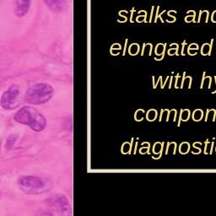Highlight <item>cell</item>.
I'll use <instances>...</instances> for the list:
<instances>
[{"mask_svg":"<svg viewBox=\"0 0 216 216\" xmlns=\"http://www.w3.org/2000/svg\"><path fill=\"white\" fill-rule=\"evenodd\" d=\"M15 120L19 123L27 125L36 132L42 131L47 125L44 116L32 106H24L15 113Z\"/></svg>","mask_w":216,"mask_h":216,"instance_id":"obj_1","label":"cell"},{"mask_svg":"<svg viewBox=\"0 0 216 216\" xmlns=\"http://www.w3.org/2000/svg\"><path fill=\"white\" fill-rule=\"evenodd\" d=\"M18 186L25 193L36 195L48 192L51 185L48 179L43 177L24 176L19 178Z\"/></svg>","mask_w":216,"mask_h":216,"instance_id":"obj_2","label":"cell"},{"mask_svg":"<svg viewBox=\"0 0 216 216\" xmlns=\"http://www.w3.org/2000/svg\"><path fill=\"white\" fill-rule=\"evenodd\" d=\"M54 90L50 84L46 83L35 84L30 88L26 94V101L32 105H41L47 103L52 97Z\"/></svg>","mask_w":216,"mask_h":216,"instance_id":"obj_3","label":"cell"},{"mask_svg":"<svg viewBox=\"0 0 216 216\" xmlns=\"http://www.w3.org/2000/svg\"><path fill=\"white\" fill-rule=\"evenodd\" d=\"M19 89L16 85H12L4 92L1 97V106L6 110H14L20 103Z\"/></svg>","mask_w":216,"mask_h":216,"instance_id":"obj_4","label":"cell"},{"mask_svg":"<svg viewBox=\"0 0 216 216\" xmlns=\"http://www.w3.org/2000/svg\"><path fill=\"white\" fill-rule=\"evenodd\" d=\"M47 204L57 212H62L68 209L69 202L63 196H55L48 199Z\"/></svg>","mask_w":216,"mask_h":216,"instance_id":"obj_5","label":"cell"},{"mask_svg":"<svg viewBox=\"0 0 216 216\" xmlns=\"http://www.w3.org/2000/svg\"><path fill=\"white\" fill-rule=\"evenodd\" d=\"M31 0H15V12L18 17H23L28 13Z\"/></svg>","mask_w":216,"mask_h":216,"instance_id":"obj_6","label":"cell"},{"mask_svg":"<svg viewBox=\"0 0 216 216\" xmlns=\"http://www.w3.org/2000/svg\"><path fill=\"white\" fill-rule=\"evenodd\" d=\"M66 0H43L46 5L51 11L58 13L62 10Z\"/></svg>","mask_w":216,"mask_h":216,"instance_id":"obj_7","label":"cell"},{"mask_svg":"<svg viewBox=\"0 0 216 216\" xmlns=\"http://www.w3.org/2000/svg\"><path fill=\"white\" fill-rule=\"evenodd\" d=\"M191 117V112L189 109H181V113H180L179 121L177 123V126L180 127L181 125V121L182 122H187L189 120V118Z\"/></svg>","mask_w":216,"mask_h":216,"instance_id":"obj_8","label":"cell"},{"mask_svg":"<svg viewBox=\"0 0 216 216\" xmlns=\"http://www.w3.org/2000/svg\"><path fill=\"white\" fill-rule=\"evenodd\" d=\"M213 43H214V39H211L210 41V44L208 43H204V44L202 46L201 48V54L203 56H210L211 55V52H212V47Z\"/></svg>","mask_w":216,"mask_h":216,"instance_id":"obj_9","label":"cell"},{"mask_svg":"<svg viewBox=\"0 0 216 216\" xmlns=\"http://www.w3.org/2000/svg\"><path fill=\"white\" fill-rule=\"evenodd\" d=\"M133 140L134 139L132 138L131 139V142L128 143V142H125L122 143V153L123 154H132V149H133Z\"/></svg>","mask_w":216,"mask_h":216,"instance_id":"obj_10","label":"cell"},{"mask_svg":"<svg viewBox=\"0 0 216 216\" xmlns=\"http://www.w3.org/2000/svg\"><path fill=\"white\" fill-rule=\"evenodd\" d=\"M18 139V135L17 134H12L7 139L6 143H5V148L7 150H10L12 147L14 146V144L16 142V140Z\"/></svg>","mask_w":216,"mask_h":216,"instance_id":"obj_11","label":"cell"},{"mask_svg":"<svg viewBox=\"0 0 216 216\" xmlns=\"http://www.w3.org/2000/svg\"><path fill=\"white\" fill-rule=\"evenodd\" d=\"M140 51V47L138 43H133L128 48V53L131 56H135Z\"/></svg>","mask_w":216,"mask_h":216,"instance_id":"obj_12","label":"cell"},{"mask_svg":"<svg viewBox=\"0 0 216 216\" xmlns=\"http://www.w3.org/2000/svg\"><path fill=\"white\" fill-rule=\"evenodd\" d=\"M192 117H193V120L195 122L201 121L203 117H204V112L201 109H196L193 112Z\"/></svg>","mask_w":216,"mask_h":216,"instance_id":"obj_13","label":"cell"},{"mask_svg":"<svg viewBox=\"0 0 216 216\" xmlns=\"http://www.w3.org/2000/svg\"><path fill=\"white\" fill-rule=\"evenodd\" d=\"M182 150H184L182 151V154H187V153L189 152V150H190V144H189V143H187V142H183V143H181L179 146V152H181Z\"/></svg>","mask_w":216,"mask_h":216,"instance_id":"obj_14","label":"cell"},{"mask_svg":"<svg viewBox=\"0 0 216 216\" xmlns=\"http://www.w3.org/2000/svg\"><path fill=\"white\" fill-rule=\"evenodd\" d=\"M159 9H160V6H157V7H156V14H155V18H154V21L155 23H156V22H157L158 18H160V19L161 20V22L164 23V20H163V19L161 18V15H162V14H165V10H164V11L162 12L161 14H159Z\"/></svg>","mask_w":216,"mask_h":216,"instance_id":"obj_15","label":"cell"},{"mask_svg":"<svg viewBox=\"0 0 216 216\" xmlns=\"http://www.w3.org/2000/svg\"><path fill=\"white\" fill-rule=\"evenodd\" d=\"M179 45L177 46V48L175 49V48H171V49H169L168 50V51H167V53H168V55H170V56H172V55H173V51H175V55H176V56H179V54H178V51H179Z\"/></svg>","mask_w":216,"mask_h":216,"instance_id":"obj_16","label":"cell"},{"mask_svg":"<svg viewBox=\"0 0 216 216\" xmlns=\"http://www.w3.org/2000/svg\"><path fill=\"white\" fill-rule=\"evenodd\" d=\"M121 49H122V46H121V45H119V46H117V48H115V46H114V45H112V46L111 47V49H110L111 54H112V51H113V50H118V51H120Z\"/></svg>","mask_w":216,"mask_h":216,"instance_id":"obj_17","label":"cell"},{"mask_svg":"<svg viewBox=\"0 0 216 216\" xmlns=\"http://www.w3.org/2000/svg\"><path fill=\"white\" fill-rule=\"evenodd\" d=\"M208 144H209V139H207V140H206V142H205L204 151V153L205 154H208V152H207V150H208Z\"/></svg>","mask_w":216,"mask_h":216,"instance_id":"obj_18","label":"cell"},{"mask_svg":"<svg viewBox=\"0 0 216 216\" xmlns=\"http://www.w3.org/2000/svg\"><path fill=\"white\" fill-rule=\"evenodd\" d=\"M135 12V8L133 7L132 8V9H131V16H130V22L131 23H133V13Z\"/></svg>","mask_w":216,"mask_h":216,"instance_id":"obj_19","label":"cell"},{"mask_svg":"<svg viewBox=\"0 0 216 216\" xmlns=\"http://www.w3.org/2000/svg\"><path fill=\"white\" fill-rule=\"evenodd\" d=\"M154 6H152V8H151V14H150V19H149V22L150 23L152 22V17H153V14H154Z\"/></svg>","mask_w":216,"mask_h":216,"instance_id":"obj_20","label":"cell"},{"mask_svg":"<svg viewBox=\"0 0 216 216\" xmlns=\"http://www.w3.org/2000/svg\"><path fill=\"white\" fill-rule=\"evenodd\" d=\"M185 45H187V41H186V40L182 42V52H181V55L184 56L185 54H184V48H185Z\"/></svg>","mask_w":216,"mask_h":216,"instance_id":"obj_21","label":"cell"},{"mask_svg":"<svg viewBox=\"0 0 216 216\" xmlns=\"http://www.w3.org/2000/svg\"><path fill=\"white\" fill-rule=\"evenodd\" d=\"M205 74H206V73H205V72H204V73H203V79H202L201 85H200V89H203V87H204V82L205 76H206Z\"/></svg>","mask_w":216,"mask_h":216,"instance_id":"obj_22","label":"cell"},{"mask_svg":"<svg viewBox=\"0 0 216 216\" xmlns=\"http://www.w3.org/2000/svg\"><path fill=\"white\" fill-rule=\"evenodd\" d=\"M128 39H126V40H125L124 48H123V53H122V55L123 56H125V54H126V49H127V46H128Z\"/></svg>","mask_w":216,"mask_h":216,"instance_id":"obj_23","label":"cell"},{"mask_svg":"<svg viewBox=\"0 0 216 216\" xmlns=\"http://www.w3.org/2000/svg\"><path fill=\"white\" fill-rule=\"evenodd\" d=\"M185 79H186V72L183 73V77H182V84H181V87L180 89L183 88V84H184V81H185Z\"/></svg>","mask_w":216,"mask_h":216,"instance_id":"obj_24","label":"cell"},{"mask_svg":"<svg viewBox=\"0 0 216 216\" xmlns=\"http://www.w3.org/2000/svg\"><path fill=\"white\" fill-rule=\"evenodd\" d=\"M205 13H206V19H205V23H208V21H209V10H205Z\"/></svg>","mask_w":216,"mask_h":216,"instance_id":"obj_25","label":"cell"},{"mask_svg":"<svg viewBox=\"0 0 216 216\" xmlns=\"http://www.w3.org/2000/svg\"><path fill=\"white\" fill-rule=\"evenodd\" d=\"M180 76H179V73L176 75V84H175V88L176 89H178V86H177V82H178V78H179Z\"/></svg>","mask_w":216,"mask_h":216,"instance_id":"obj_26","label":"cell"},{"mask_svg":"<svg viewBox=\"0 0 216 216\" xmlns=\"http://www.w3.org/2000/svg\"><path fill=\"white\" fill-rule=\"evenodd\" d=\"M145 48H146V44H145V43H143V49H142V52H141V54H140L141 56H143V54H144V50H145Z\"/></svg>","mask_w":216,"mask_h":216,"instance_id":"obj_27","label":"cell"},{"mask_svg":"<svg viewBox=\"0 0 216 216\" xmlns=\"http://www.w3.org/2000/svg\"><path fill=\"white\" fill-rule=\"evenodd\" d=\"M167 15H168L169 16H170V17H172V18L173 19V21H174V22L176 21V17H175V16H172V15H171V12H170V10H169V11H168V14H167Z\"/></svg>","mask_w":216,"mask_h":216,"instance_id":"obj_28","label":"cell"},{"mask_svg":"<svg viewBox=\"0 0 216 216\" xmlns=\"http://www.w3.org/2000/svg\"><path fill=\"white\" fill-rule=\"evenodd\" d=\"M214 142H212L211 143V149H210V152H209V154H213V149H214Z\"/></svg>","mask_w":216,"mask_h":216,"instance_id":"obj_29","label":"cell"},{"mask_svg":"<svg viewBox=\"0 0 216 216\" xmlns=\"http://www.w3.org/2000/svg\"><path fill=\"white\" fill-rule=\"evenodd\" d=\"M163 113H164V109H161V115H160V119H159V121H160V122H161V120H162V116H163Z\"/></svg>","mask_w":216,"mask_h":216,"instance_id":"obj_30","label":"cell"},{"mask_svg":"<svg viewBox=\"0 0 216 216\" xmlns=\"http://www.w3.org/2000/svg\"><path fill=\"white\" fill-rule=\"evenodd\" d=\"M138 143H139V142H136L135 148H134V151H133V154H136V153H137V149H138Z\"/></svg>","mask_w":216,"mask_h":216,"instance_id":"obj_31","label":"cell"},{"mask_svg":"<svg viewBox=\"0 0 216 216\" xmlns=\"http://www.w3.org/2000/svg\"><path fill=\"white\" fill-rule=\"evenodd\" d=\"M172 80H173V76H172V77H171V81H170V84H169V89H171V88H172Z\"/></svg>","mask_w":216,"mask_h":216,"instance_id":"obj_32","label":"cell"},{"mask_svg":"<svg viewBox=\"0 0 216 216\" xmlns=\"http://www.w3.org/2000/svg\"><path fill=\"white\" fill-rule=\"evenodd\" d=\"M169 80V77H167V78H166V80H165V83H164V84H162V86H161V89H163V88H164V87H165V84H166V82H167V80Z\"/></svg>","mask_w":216,"mask_h":216,"instance_id":"obj_33","label":"cell"},{"mask_svg":"<svg viewBox=\"0 0 216 216\" xmlns=\"http://www.w3.org/2000/svg\"><path fill=\"white\" fill-rule=\"evenodd\" d=\"M214 80H215V84H216V76H215V77H214ZM215 93H216V90H214V91L213 92V94H215Z\"/></svg>","mask_w":216,"mask_h":216,"instance_id":"obj_34","label":"cell"}]
</instances>
